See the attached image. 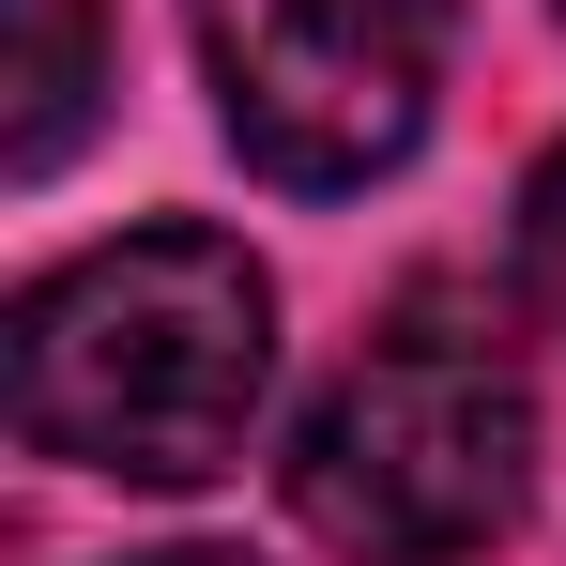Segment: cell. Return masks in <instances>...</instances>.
Instances as JSON below:
<instances>
[{"label":"cell","mask_w":566,"mask_h":566,"mask_svg":"<svg viewBox=\"0 0 566 566\" xmlns=\"http://www.w3.org/2000/svg\"><path fill=\"white\" fill-rule=\"evenodd\" d=\"M0 382L46 460L199 490L245 460V429L276 398V276L230 230H123V245L15 291Z\"/></svg>","instance_id":"6da1fadb"},{"label":"cell","mask_w":566,"mask_h":566,"mask_svg":"<svg viewBox=\"0 0 566 566\" xmlns=\"http://www.w3.org/2000/svg\"><path fill=\"white\" fill-rule=\"evenodd\" d=\"M536 490V398L505 337L413 291L291 429V521L337 566H474Z\"/></svg>","instance_id":"7a4b0ae2"},{"label":"cell","mask_w":566,"mask_h":566,"mask_svg":"<svg viewBox=\"0 0 566 566\" xmlns=\"http://www.w3.org/2000/svg\"><path fill=\"white\" fill-rule=\"evenodd\" d=\"M460 0H199V62H214V123L230 154L291 199H353L382 185L429 93H444Z\"/></svg>","instance_id":"3957f363"},{"label":"cell","mask_w":566,"mask_h":566,"mask_svg":"<svg viewBox=\"0 0 566 566\" xmlns=\"http://www.w3.org/2000/svg\"><path fill=\"white\" fill-rule=\"evenodd\" d=\"M93 93H107L93 0H0V169H15V185H46V169L77 154Z\"/></svg>","instance_id":"277c9868"},{"label":"cell","mask_w":566,"mask_h":566,"mask_svg":"<svg viewBox=\"0 0 566 566\" xmlns=\"http://www.w3.org/2000/svg\"><path fill=\"white\" fill-rule=\"evenodd\" d=\"M521 291L566 322V154H536V185H521Z\"/></svg>","instance_id":"5b68a950"},{"label":"cell","mask_w":566,"mask_h":566,"mask_svg":"<svg viewBox=\"0 0 566 566\" xmlns=\"http://www.w3.org/2000/svg\"><path fill=\"white\" fill-rule=\"evenodd\" d=\"M123 566H245V552H123Z\"/></svg>","instance_id":"8992f818"}]
</instances>
